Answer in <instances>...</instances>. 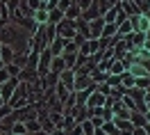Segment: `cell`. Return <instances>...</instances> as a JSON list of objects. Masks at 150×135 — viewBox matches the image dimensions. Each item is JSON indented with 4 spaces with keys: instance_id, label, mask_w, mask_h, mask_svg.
Masks as SVG:
<instances>
[{
    "instance_id": "obj_2",
    "label": "cell",
    "mask_w": 150,
    "mask_h": 135,
    "mask_svg": "<svg viewBox=\"0 0 150 135\" xmlns=\"http://www.w3.org/2000/svg\"><path fill=\"white\" fill-rule=\"evenodd\" d=\"M16 85H18L16 78H9L7 83H2V85H0V96L5 98V101H9L11 94H14V89H16Z\"/></svg>"
},
{
    "instance_id": "obj_10",
    "label": "cell",
    "mask_w": 150,
    "mask_h": 135,
    "mask_svg": "<svg viewBox=\"0 0 150 135\" xmlns=\"http://www.w3.org/2000/svg\"><path fill=\"white\" fill-rule=\"evenodd\" d=\"M25 131H28V128H25V124H21V121L11 126V133H14V135H23Z\"/></svg>"
},
{
    "instance_id": "obj_14",
    "label": "cell",
    "mask_w": 150,
    "mask_h": 135,
    "mask_svg": "<svg viewBox=\"0 0 150 135\" xmlns=\"http://www.w3.org/2000/svg\"><path fill=\"white\" fill-rule=\"evenodd\" d=\"M2 67H5V62H2V60H0V69H2Z\"/></svg>"
},
{
    "instance_id": "obj_15",
    "label": "cell",
    "mask_w": 150,
    "mask_h": 135,
    "mask_svg": "<svg viewBox=\"0 0 150 135\" xmlns=\"http://www.w3.org/2000/svg\"><path fill=\"white\" fill-rule=\"evenodd\" d=\"M2 103H5V98H2V96H0V106H2Z\"/></svg>"
},
{
    "instance_id": "obj_3",
    "label": "cell",
    "mask_w": 150,
    "mask_h": 135,
    "mask_svg": "<svg viewBox=\"0 0 150 135\" xmlns=\"http://www.w3.org/2000/svg\"><path fill=\"white\" fill-rule=\"evenodd\" d=\"M103 25H105L103 16H98V19H91V28H89V34H91V39H98V37H100V32H103Z\"/></svg>"
},
{
    "instance_id": "obj_12",
    "label": "cell",
    "mask_w": 150,
    "mask_h": 135,
    "mask_svg": "<svg viewBox=\"0 0 150 135\" xmlns=\"http://www.w3.org/2000/svg\"><path fill=\"white\" fill-rule=\"evenodd\" d=\"M7 80H9V73H7V69L2 67V69H0V85H2V83H7Z\"/></svg>"
},
{
    "instance_id": "obj_17",
    "label": "cell",
    "mask_w": 150,
    "mask_h": 135,
    "mask_svg": "<svg viewBox=\"0 0 150 135\" xmlns=\"http://www.w3.org/2000/svg\"><path fill=\"white\" fill-rule=\"evenodd\" d=\"M0 46H2V44H0Z\"/></svg>"
},
{
    "instance_id": "obj_18",
    "label": "cell",
    "mask_w": 150,
    "mask_h": 135,
    "mask_svg": "<svg viewBox=\"0 0 150 135\" xmlns=\"http://www.w3.org/2000/svg\"><path fill=\"white\" fill-rule=\"evenodd\" d=\"M148 5H150V2H148Z\"/></svg>"
},
{
    "instance_id": "obj_1",
    "label": "cell",
    "mask_w": 150,
    "mask_h": 135,
    "mask_svg": "<svg viewBox=\"0 0 150 135\" xmlns=\"http://www.w3.org/2000/svg\"><path fill=\"white\" fill-rule=\"evenodd\" d=\"M55 32L59 39H75V34H77V23H75L73 19H62L59 23L55 25Z\"/></svg>"
},
{
    "instance_id": "obj_4",
    "label": "cell",
    "mask_w": 150,
    "mask_h": 135,
    "mask_svg": "<svg viewBox=\"0 0 150 135\" xmlns=\"http://www.w3.org/2000/svg\"><path fill=\"white\" fill-rule=\"evenodd\" d=\"M0 60H2L5 64H11V62H14V48L2 44V46H0Z\"/></svg>"
},
{
    "instance_id": "obj_9",
    "label": "cell",
    "mask_w": 150,
    "mask_h": 135,
    "mask_svg": "<svg viewBox=\"0 0 150 135\" xmlns=\"http://www.w3.org/2000/svg\"><path fill=\"white\" fill-rule=\"evenodd\" d=\"M103 131L107 135H118V128H116V124H103Z\"/></svg>"
},
{
    "instance_id": "obj_6",
    "label": "cell",
    "mask_w": 150,
    "mask_h": 135,
    "mask_svg": "<svg viewBox=\"0 0 150 135\" xmlns=\"http://www.w3.org/2000/svg\"><path fill=\"white\" fill-rule=\"evenodd\" d=\"M116 128H118L121 133H132V131H134V124L127 121V119H116Z\"/></svg>"
},
{
    "instance_id": "obj_7",
    "label": "cell",
    "mask_w": 150,
    "mask_h": 135,
    "mask_svg": "<svg viewBox=\"0 0 150 135\" xmlns=\"http://www.w3.org/2000/svg\"><path fill=\"white\" fill-rule=\"evenodd\" d=\"M64 57H62V55H59V57L55 60V62H52V73H57V71H64Z\"/></svg>"
},
{
    "instance_id": "obj_8",
    "label": "cell",
    "mask_w": 150,
    "mask_h": 135,
    "mask_svg": "<svg viewBox=\"0 0 150 135\" xmlns=\"http://www.w3.org/2000/svg\"><path fill=\"white\" fill-rule=\"evenodd\" d=\"M25 128H28L30 133H37V131H41V121H25Z\"/></svg>"
},
{
    "instance_id": "obj_11",
    "label": "cell",
    "mask_w": 150,
    "mask_h": 135,
    "mask_svg": "<svg viewBox=\"0 0 150 135\" xmlns=\"http://www.w3.org/2000/svg\"><path fill=\"white\" fill-rule=\"evenodd\" d=\"M18 5H21V0H7V9H9V11H16V9H18Z\"/></svg>"
},
{
    "instance_id": "obj_16",
    "label": "cell",
    "mask_w": 150,
    "mask_h": 135,
    "mask_svg": "<svg viewBox=\"0 0 150 135\" xmlns=\"http://www.w3.org/2000/svg\"><path fill=\"white\" fill-rule=\"evenodd\" d=\"M148 39H150V30H148Z\"/></svg>"
},
{
    "instance_id": "obj_5",
    "label": "cell",
    "mask_w": 150,
    "mask_h": 135,
    "mask_svg": "<svg viewBox=\"0 0 150 135\" xmlns=\"http://www.w3.org/2000/svg\"><path fill=\"white\" fill-rule=\"evenodd\" d=\"M59 80H62V83L73 92V83H75V73H73V71H66V69H64V71H62V76H59Z\"/></svg>"
},
{
    "instance_id": "obj_13",
    "label": "cell",
    "mask_w": 150,
    "mask_h": 135,
    "mask_svg": "<svg viewBox=\"0 0 150 135\" xmlns=\"http://www.w3.org/2000/svg\"><path fill=\"white\" fill-rule=\"evenodd\" d=\"M143 115H146V119H148V121H150V110H146V112H143Z\"/></svg>"
}]
</instances>
